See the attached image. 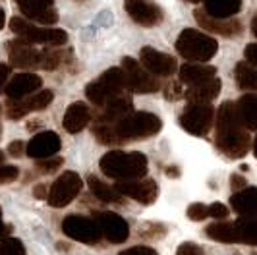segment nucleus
Wrapping results in <instances>:
<instances>
[{
	"mask_svg": "<svg viewBox=\"0 0 257 255\" xmlns=\"http://www.w3.org/2000/svg\"><path fill=\"white\" fill-rule=\"evenodd\" d=\"M215 145L219 151L230 159H242L249 153L251 136L245 132L240 118L236 114L234 102H224L217 112L215 120Z\"/></svg>",
	"mask_w": 257,
	"mask_h": 255,
	"instance_id": "nucleus-1",
	"label": "nucleus"
},
{
	"mask_svg": "<svg viewBox=\"0 0 257 255\" xmlns=\"http://www.w3.org/2000/svg\"><path fill=\"white\" fill-rule=\"evenodd\" d=\"M101 170L104 176L114 178L118 182L126 180H142L147 174V157L143 153H122L110 151L101 159Z\"/></svg>",
	"mask_w": 257,
	"mask_h": 255,
	"instance_id": "nucleus-2",
	"label": "nucleus"
},
{
	"mask_svg": "<svg viewBox=\"0 0 257 255\" xmlns=\"http://www.w3.org/2000/svg\"><path fill=\"white\" fill-rule=\"evenodd\" d=\"M112 126L114 138L118 143H124L130 140H147L155 134L161 132L163 122L153 112H130L122 120H118Z\"/></svg>",
	"mask_w": 257,
	"mask_h": 255,
	"instance_id": "nucleus-3",
	"label": "nucleus"
},
{
	"mask_svg": "<svg viewBox=\"0 0 257 255\" xmlns=\"http://www.w3.org/2000/svg\"><path fill=\"white\" fill-rule=\"evenodd\" d=\"M176 51L186 60H195V62L203 64L217 54L219 45L213 37H209V35L197 31V29L188 27L176 39Z\"/></svg>",
	"mask_w": 257,
	"mask_h": 255,
	"instance_id": "nucleus-4",
	"label": "nucleus"
},
{
	"mask_svg": "<svg viewBox=\"0 0 257 255\" xmlns=\"http://www.w3.org/2000/svg\"><path fill=\"white\" fill-rule=\"evenodd\" d=\"M126 87V76L122 72V68H108L104 74H101L99 79L91 81L85 87V95L89 102H93L95 106H103L108 101H112L114 97H120Z\"/></svg>",
	"mask_w": 257,
	"mask_h": 255,
	"instance_id": "nucleus-5",
	"label": "nucleus"
},
{
	"mask_svg": "<svg viewBox=\"0 0 257 255\" xmlns=\"http://www.w3.org/2000/svg\"><path fill=\"white\" fill-rule=\"evenodd\" d=\"M205 234L211 240L224 243L242 242L255 245L257 242V228H255V218H240L234 222H215L209 224L205 228Z\"/></svg>",
	"mask_w": 257,
	"mask_h": 255,
	"instance_id": "nucleus-6",
	"label": "nucleus"
},
{
	"mask_svg": "<svg viewBox=\"0 0 257 255\" xmlns=\"http://www.w3.org/2000/svg\"><path fill=\"white\" fill-rule=\"evenodd\" d=\"M10 29L16 35H20L24 41L39 43V45L60 47V45H66V41H68V33L62 31V29H43V27L29 24L24 18H12L10 20Z\"/></svg>",
	"mask_w": 257,
	"mask_h": 255,
	"instance_id": "nucleus-7",
	"label": "nucleus"
},
{
	"mask_svg": "<svg viewBox=\"0 0 257 255\" xmlns=\"http://www.w3.org/2000/svg\"><path fill=\"white\" fill-rule=\"evenodd\" d=\"M215 122V110L211 104H199V102H188L180 114V126L193 136H207Z\"/></svg>",
	"mask_w": 257,
	"mask_h": 255,
	"instance_id": "nucleus-8",
	"label": "nucleus"
},
{
	"mask_svg": "<svg viewBox=\"0 0 257 255\" xmlns=\"http://www.w3.org/2000/svg\"><path fill=\"white\" fill-rule=\"evenodd\" d=\"M122 72L126 76V87L132 89L134 93L145 95V93H155V91H159V87H161L159 79L155 76H151L142 64L136 62L130 56H126L122 60Z\"/></svg>",
	"mask_w": 257,
	"mask_h": 255,
	"instance_id": "nucleus-9",
	"label": "nucleus"
},
{
	"mask_svg": "<svg viewBox=\"0 0 257 255\" xmlns=\"http://www.w3.org/2000/svg\"><path fill=\"white\" fill-rule=\"evenodd\" d=\"M81 178L76 172H64L62 176H58V180L51 186V191L47 193V199L51 207L62 209L66 205H70L77 197V193L81 191Z\"/></svg>",
	"mask_w": 257,
	"mask_h": 255,
	"instance_id": "nucleus-10",
	"label": "nucleus"
},
{
	"mask_svg": "<svg viewBox=\"0 0 257 255\" xmlns=\"http://www.w3.org/2000/svg\"><path fill=\"white\" fill-rule=\"evenodd\" d=\"M62 232L66 236L74 238L77 242L83 243H97L101 242V230L97 226V222L89 217H81V215H70L62 220Z\"/></svg>",
	"mask_w": 257,
	"mask_h": 255,
	"instance_id": "nucleus-11",
	"label": "nucleus"
},
{
	"mask_svg": "<svg viewBox=\"0 0 257 255\" xmlns=\"http://www.w3.org/2000/svg\"><path fill=\"white\" fill-rule=\"evenodd\" d=\"M124 8L130 18L143 27L159 26L165 18L163 8L153 0H124Z\"/></svg>",
	"mask_w": 257,
	"mask_h": 255,
	"instance_id": "nucleus-12",
	"label": "nucleus"
},
{
	"mask_svg": "<svg viewBox=\"0 0 257 255\" xmlns=\"http://www.w3.org/2000/svg\"><path fill=\"white\" fill-rule=\"evenodd\" d=\"M93 220L97 222V226L101 230V236H104L108 242L122 243L128 240L130 226L128 222L116 213H108V211H97Z\"/></svg>",
	"mask_w": 257,
	"mask_h": 255,
	"instance_id": "nucleus-13",
	"label": "nucleus"
},
{
	"mask_svg": "<svg viewBox=\"0 0 257 255\" xmlns=\"http://www.w3.org/2000/svg\"><path fill=\"white\" fill-rule=\"evenodd\" d=\"M54 99V93L49 89H43L39 93H31L20 101H8V118L12 120H20L29 112L35 110H45Z\"/></svg>",
	"mask_w": 257,
	"mask_h": 255,
	"instance_id": "nucleus-14",
	"label": "nucleus"
},
{
	"mask_svg": "<svg viewBox=\"0 0 257 255\" xmlns=\"http://www.w3.org/2000/svg\"><path fill=\"white\" fill-rule=\"evenodd\" d=\"M114 190L120 195L132 197L143 205H151L159 195V188L155 180H126V182H118Z\"/></svg>",
	"mask_w": 257,
	"mask_h": 255,
	"instance_id": "nucleus-15",
	"label": "nucleus"
},
{
	"mask_svg": "<svg viewBox=\"0 0 257 255\" xmlns=\"http://www.w3.org/2000/svg\"><path fill=\"white\" fill-rule=\"evenodd\" d=\"M140 60H142L143 68L151 76H172L178 68L176 60L170 54L155 51L151 47H143L142 52H140Z\"/></svg>",
	"mask_w": 257,
	"mask_h": 255,
	"instance_id": "nucleus-16",
	"label": "nucleus"
},
{
	"mask_svg": "<svg viewBox=\"0 0 257 255\" xmlns=\"http://www.w3.org/2000/svg\"><path fill=\"white\" fill-rule=\"evenodd\" d=\"M26 18L35 20L43 26H52L58 22V12L54 10V0H14Z\"/></svg>",
	"mask_w": 257,
	"mask_h": 255,
	"instance_id": "nucleus-17",
	"label": "nucleus"
},
{
	"mask_svg": "<svg viewBox=\"0 0 257 255\" xmlns=\"http://www.w3.org/2000/svg\"><path fill=\"white\" fill-rule=\"evenodd\" d=\"M8 58H10V64L18 68L41 66V51H37L29 41H24V39H16L8 43Z\"/></svg>",
	"mask_w": 257,
	"mask_h": 255,
	"instance_id": "nucleus-18",
	"label": "nucleus"
},
{
	"mask_svg": "<svg viewBox=\"0 0 257 255\" xmlns=\"http://www.w3.org/2000/svg\"><path fill=\"white\" fill-rule=\"evenodd\" d=\"M193 16H195L197 24L203 27V29H207V31H211V33L224 35V37H236V35L242 33V24H240L238 20H234V18H228V20H217V18L207 16L203 10H195Z\"/></svg>",
	"mask_w": 257,
	"mask_h": 255,
	"instance_id": "nucleus-19",
	"label": "nucleus"
},
{
	"mask_svg": "<svg viewBox=\"0 0 257 255\" xmlns=\"http://www.w3.org/2000/svg\"><path fill=\"white\" fill-rule=\"evenodd\" d=\"M60 145H62L60 138L54 132H43L27 143L26 153L27 157H33V159H47V157H54L58 153Z\"/></svg>",
	"mask_w": 257,
	"mask_h": 255,
	"instance_id": "nucleus-20",
	"label": "nucleus"
},
{
	"mask_svg": "<svg viewBox=\"0 0 257 255\" xmlns=\"http://www.w3.org/2000/svg\"><path fill=\"white\" fill-rule=\"evenodd\" d=\"M41 85H43V79L35 74H18L6 83L4 91L8 95V101H20L27 95L35 93Z\"/></svg>",
	"mask_w": 257,
	"mask_h": 255,
	"instance_id": "nucleus-21",
	"label": "nucleus"
},
{
	"mask_svg": "<svg viewBox=\"0 0 257 255\" xmlns=\"http://www.w3.org/2000/svg\"><path fill=\"white\" fill-rule=\"evenodd\" d=\"M215 74H217L215 66L201 62H188L180 68V81L193 87V85H199V83H205L209 79H213Z\"/></svg>",
	"mask_w": 257,
	"mask_h": 255,
	"instance_id": "nucleus-22",
	"label": "nucleus"
},
{
	"mask_svg": "<svg viewBox=\"0 0 257 255\" xmlns=\"http://www.w3.org/2000/svg\"><path fill=\"white\" fill-rule=\"evenodd\" d=\"M130 112H132V99L126 95H120L101 106L97 120H99V124H114L118 120H122L124 116H128Z\"/></svg>",
	"mask_w": 257,
	"mask_h": 255,
	"instance_id": "nucleus-23",
	"label": "nucleus"
},
{
	"mask_svg": "<svg viewBox=\"0 0 257 255\" xmlns=\"http://www.w3.org/2000/svg\"><path fill=\"white\" fill-rule=\"evenodd\" d=\"M91 120V112H89V106L85 102H74L68 106L64 114V130L70 132V134H77L81 130H85L87 124Z\"/></svg>",
	"mask_w": 257,
	"mask_h": 255,
	"instance_id": "nucleus-24",
	"label": "nucleus"
},
{
	"mask_svg": "<svg viewBox=\"0 0 257 255\" xmlns=\"http://www.w3.org/2000/svg\"><path fill=\"white\" fill-rule=\"evenodd\" d=\"M220 93V79L213 77L205 83H199V85H193L188 87V91L184 93L186 101L188 102H199V104H209L211 101H215Z\"/></svg>",
	"mask_w": 257,
	"mask_h": 255,
	"instance_id": "nucleus-25",
	"label": "nucleus"
},
{
	"mask_svg": "<svg viewBox=\"0 0 257 255\" xmlns=\"http://www.w3.org/2000/svg\"><path fill=\"white\" fill-rule=\"evenodd\" d=\"M232 209L242 218H255L257 213V199H255V188H244L236 191L230 197Z\"/></svg>",
	"mask_w": 257,
	"mask_h": 255,
	"instance_id": "nucleus-26",
	"label": "nucleus"
},
{
	"mask_svg": "<svg viewBox=\"0 0 257 255\" xmlns=\"http://www.w3.org/2000/svg\"><path fill=\"white\" fill-rule=\"evenodd\" d=\"M242 8V0H203V12L217 20L234 18Z\"/></svg>",
	"mask_w": 257,
	"mask_h": 255,
	"instance_id": "nucleus-27",
	"label": "nucleus"
},
{
	"mask_svg": "<svg viewBox=\"0 0 257 255\" xmlns=\"http://www.w3.org/2000/svg\"><path fill=\"white\" fill-rule=\"evenodd\" d=\"M234 106H236V114L240 118L242 126L247 128V130H255V95L253 93H245L244 97H240V101L234 102Z\"/></svg>",
	"mask_w": 257,
	"mask_h": 255,
	"instance_id": "nucleus-28",
	"label": "nucleus"
},
{
	"mask_svg": "<svg viewBox=\"0 0 257 255\" xmlns=\"http://www.w3.org/2000/svg\"><path fill=\"white\" fill-rule=\"evenodd\" d=\"M87 184H89L91 193H93L99 201H104V203H120V201H122V195H120L114 188L106 186L103 180H99L97 176H89V178H87Z\"/></svg>",
	"mask_w": 257,
	"mask_h": 255,
	"instance_id": "nucleus-29",
	"label": "nucleus"
},
{
	"mask_svg": "<svg viewBox=\"0 0 257 255\" xmlns=\"http://www.w3.org/2000/svg\"><path fill=\"white\" fill-rule=\"evenodd\" d=\"M236 81L240 85V89L253 91L257 87V72L255 66L247 62H240L236 66Z\"/></svg>",
	"mask_w": 257,
	"mask_h": 255,
	"instance_id": "nucleus-30",
	"label": "nucleus"
},
{
	"mask_svg": "<svg viewBox=\"0 0 257 255\" xmlns=\"http://www.w3.org/2000/svg\"><path fill=\"white\" fill-rule=\"evenodd\" d=\"M62 58H64V52L62 51L45 49V51H41V66L39 68H43V70H54V68H58L60 64L64 62Z\"/></svg>",
	"mask_w": 257,
	"mask_h": 255,
	"instance_id": "nucleus-31",
	"label": "nucleus"
},
{
	"mask_svg": "<svg viewBox=\"0 0 257 255\" xmlns=\"http://www.w3.org/2000/svg\"><path fill=\"white\" fill-rule=\"evenodd\" d=\"M0 255H26V247L18 238H4L0 240Z\"/></svg>",
	"mask_w": 257,
	"mask_h": 255,
	"instance_id": "nucleus-32",
	"label": "nucleus"
},
{
	"mask_svg": "<svg viewBox=\"0 0 257 255\" xmlns=\"http://www.w3.org/2000/svg\"><path fill=\"white\" fill-rule=\"evenodd\" d=\"M62 166V159L60 157H47V159H37V168L39 172H43V174H52V172H56L58 168Z\"/></svg>",
	"mask_w": 257,
	"mask_h": 255,
	"instance_id": "nucleus-33",
	"label": "nucleus"
},
{
	"mask_svg": "<svg viewBox=\"0 0 257 255\" xmlns=\"http://www.w3.org/2000/svg\"><path fill=\"white\" fill-rule=\"evenodd\" d=\"M20 176V170H18V166H0V186H4V184H10L14 180Z\"/></svg>",
	"mask_w": 257,
	"mask_h": 255,
	"instance_id": "nucleus-34",
	"label": "nucleus"
},
{
	"mask_svg": "<svg viewBox=\"0 0 257 255\" xmlns=\"http://www.w3.org/2000/svg\"><path fill=\"white\" fill-rule=\"evenodd\" d=\"M188 218L190 220H203L207 218V205L203 203H193L188 207Z\"/></svg>",
	"mask_w": 257,
	"mask_h": 255,
	"instance_id": "nucleus-35",
	"label": "nucleus"
},
{
	"mask_svg": "<svg viewBox=\"0 0 257 255\" xmlns=\"http://www.w3.org/2000/svg\"><path fill=\"white\" fill-rule=\"evenodd\" d=\"M207 217L213 218H226L228 217V207L222 203H213L207 207Z\"/></svg>",
	"mask_w": 257,
	"mask_h": 255,
	"instance_id": "nucleus-36",
	"label": "nucleus"
},
{
	"mask_svg": "<svg viewBox=\"0 0 257 255\" xmlns=\"http://www.w3.org/2000/svg\"><path fill=\"white\" fill-rule=\"evenodd\" d=\"M182 95V87L178 81H170L167 85V89H165V97H167L168 101H176V99H180Z\"/></svg>",
	"mask_w": 257,
	"mask_h": 255,
	"instance_id": "nucleus-37",
	"label": "nucleus"
},
{
	"mask_svg": "<svg viewBox=\"0 0 257 255\" xmlns=\"http://www.w3.org/2000/svg\"><path fill=\"white\" fill-rule=\"evenodd\" d=\"M176 253L178 255H203V249H201L199 245H195V243L186 242L178 247V251H176Z\"/></svg>",
	"mask_w": 257,
	"mask_h": 255,
	"instance_id": "nucleus-38",
	"label": "nucleus"
},
{
	"mask_svg": "<svg viewBox=\"0 0 257 255\" xmlns=\"http://www.w3.org/2000/svg\"><path fill=\"white\" fill-rule=\"evenodd\" d=\"M8 153L16 157V159H20L22 155L26 153V143L24 141H12L10 145H8Z\"/></svg>",
	"mask_w": 257,
	"mask_h": 255,
	"instance_id": "nucleus-39",
	"label": "nucleus"
},
{
	"mask_svg": "<svg viewBox=\"0 0 257 255\" xmlns=\"http://www.w3.org/2000/svg\"><path fill=\"white\" fill-rule=\"evenodd\" d=\"M120 255H157V251H155V249H151V247L140 245V247H132V249H126V251H122Z\"/></svg>",
	"mask_w": 257,
	"mask_h": 255,
	"instance_id": "nucleus-40",
	"label": "nucleus"
},
{
	"mask_svg": "<svg viewBox=\"0 0 257 255\" xmlns=\"http://www.w3.org/2000/svg\"><path fill=\"white\" fill-rule=\"evenodd\" d=\"M245 60H247V64H251V66H255L257 64V45L255 43H251V45L245 47Z\"/></svg>",
	"mask_w": 257,
	"mask_h": 255,
	"instance_id": "nucleus-41",
	"label": "nucleus"
},
{
	"mask_svg": "<svg viewBox=\"0 0 257 255\" xmlns=\"http://www.w3.org/2000/svg\"><path fill=\"white\" fill-rule=\"evenodd\" d=\"M10 76V68L6 66V64H0V93L4 89V85H6V79Z\"/></svg>",
	"mask_w": 257,
	"mask_h": 255,
	"instance_id": "nucleus-42",
	"label": "nucleus"
},
{
	"mask_svg": "<svg viewBox=\"0 0 257 255\" xmlns=\"http://www.w3.org/2000/svg\"><path fill=\"white\" fill-rule=\"evenodd\" d=\"M10 232H12V226L4 224V220H2V209H0V240L8 238V236H10Z\"/></svg>",
	"mask_w": 257,
	"mask_h": 255,
	"instance_id": "nucleus-43",
	"label": "nucleus"
},
{
	"mask_svg": "<svg viewBox=\"0 0 257 255\" xmlns=\"http://www.w3.org/2000/svg\"><path fill=\"white\" fill-rule=\"evenodd\" d=\"M230 182H232V188H234V190H244L245 188V180L242 178V176H238V174H232Z\"/></svg>",
	"mask_w": 257,
	"mask_h": 255,
	"instance_id": "nucleus-44",
	"label": "nucleus"
},
{
	"mask_svg": "<svg viewBox=\"0 0 257 255\" xmlns=\"http://www.w3.org/2000/svg\"><path fill=\"white\" fill-rule=\"evenodd\" d=\"M47 188L43 186V184H39V186H35V190H33V195H35V199H47Z\"/></svg>",
	"mask_w": 257,
	"mask_h": 255,
	"instance_id": "nucleus-45",
	"label": "nucleus"
},
{
	"mask_svg": "<svg viewBox=\"0 0 257 255\" xmlns=\"http://www.w3.org/2000/svg\"><path fill=\"white\" fill-rule=\"evenodd\" d=\"M165 172H167V176H170V178H178L180 176V170L176 166H168Z\"/></svg>",
	"mask_w": 257,
	"mask_h": 255,
	"instance_id": "nucleus-46",
	"label": "nucleus"
},
{
	"mask_svg": "<svg viewBox=\"0 0 257 255\" xmlns=\"http://www.w3.org/2000/svg\"><path fill=\"white\" fill-rule=\"evenodd\" d=\"M4 24H6V14H4V10L0 8V29L4 27Z\"/></svg>",
	"mask_w": 257,
	"mask_h": 255,
	"instance_id": "nucleus-47",
	"label": "nucleus"
},
{
	"mask_svg": "<svg viewBox=\"0 0 257 255\" xmlns=\"http://www.w3.org/2000/svg\"><path fill=\"white\" fill-rule=\"evenodd\" d=\"M251 33H253V35H257V20H255V18L251 20Z\"/></svg>",
	"mask_w": 257,
	"mask_h": 255,
	"instance_id": "nucleus-48",
	"label": "nucleus"
},
{
	"mask_svg": "<svg viewBox=\"0 0 257 255\" xmlns=\"http://www.w3.org/2000/svg\"><path fill=\"white\" fill-rule=\"evenodd\" d=\"M2 161H4V153H2V151H0V163H2Z\"/></svg>",
	"mask_w": 257,
	"mask_h": 255,
	"instance_id": "nucleus-49",
	"label": "nucleus"
},
{
	"mask_svg": "<svg viewBox=\"0 0 257 255\" xmlns=\"http://www.w3.org/2000/svg\"><path fill=\"white\" fill-rule=\"evenodd\" d=\"M188 2H199V0H188Z\"/></svg>",
	"mask_w": 257,
	"mask_h": 255,
	"instance_id": "nucleus-50",
	"label": "nucleus"
},
{
	"mask_svg": "<svg viewBox=\"0 0 257 255\" xmlns=\"http://www.w3.org/2000/svg\"><path fill=\"white\" fill-rule=\"evenodd\" d=\"M76 2H83V0H76Z\"/></svg>",
	"mask_w": 257,
	"mask_h": 255,
	"instance_id": "nucleus-51",
	"label": "nucleus"
},
{
	"mask_svg": "<svg viewBox=\"0 0 257 255\" xmlns=\"http://www.w3.org/2000/svg\"><path fill=\"white\" fill-rule=\"evenodd\" d=\"M0 134H2V126H0Z\"/></svg>",
	"mask_w": 257,
	"mask_h": 255,
	"instance_id": "nucleus-52",
	"label": "nucleus"
}]
</instances>
